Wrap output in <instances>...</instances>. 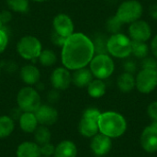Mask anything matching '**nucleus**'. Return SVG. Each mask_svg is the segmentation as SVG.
Instances as JSON below:
<instances>
[{
    "instance_id": "obj_33",
    "label": "nucleus",
    "mask_w": 157,
    "mask_h": 157,
    "mask_svg": "<svg viewBox=\"0 0 157 157\" xmlns=\"http://www.w3.org/2000/svg\"><path fill=\"white\" fill-rule=\"evenodd\" d=\"M123 69H124V72L134 75L137 71V64L133 60L129 59L123 63Z\"/></svg>"
},
{
    "instance_id": "obj_17",
    "label": "nucleus",
    "mask_w": 157,
    "mask_h": 157,
    "mask_svg": "<svg viewBox=\"0 0 157 157\" xmlns=\"http://www.w3.org/2000/svg\"><path fill=\"white\" fill-rule=\"evenodd\" d=\"M78 131L80 134L86 138L94 137L99 132L98 121L82 117L78 125Z\"/></svg>"
},
{
    "instance_id": "obj_37",
    "label": "nucleus",
    "mask_w": 157,
    "mask_h": 157,
    "mask_svg": "<svg viewBox=\"0 0 157 157\" xmlns=\"http://www.w3.org/2000/svg\"><path fill=\"white\" fill-rule=\"evenodd\" d=\"M149 15L153 19L157 20V3L150 6V7H149Z\"/></svg>"
},
{
    "instance_id": "obj_30",
    "label": "nucleus",
    "mask_w": 157,
    "mask_h": 157,
    "mask_svg": "<svg viewBox=\"0 0 157 157\" xmlns=\"http://www.w3.org/2000/svg\"><path fill=\"white\" fill-rule=\"evenodd\" d=\"M142 69H150V70H156L157 69V59L154 56H147L142 59L141 63Z\"/></svg>"
},
{
    "instance_id": "obj_28",
    "label": "nucleus",
    "mask_w": 157,
    "mask_h": 157,
    "mask_svg": "<svg viewBox=\"0 0 157 157\" xmlns=\"http://www.w3.org/2000/svg\"><path fill=\"white\" fill-rule=\"evenodd\" d=\"M123 26V23L117 17V16H112L108 18L106 21V29L111 34L120 33L121 29Z\"/></svg>"
},
{
    "instance_id": "obj_5",
    "label": "nucleus",
    "mask_w": 157,
    "mask_h": 157,
    "mask_svg": "<svg viewBox=\"0 0 157 157\" xmlns=\"http://www.w3.org/2000/svg\"><path fill=\"white\" fill-rule=\"evenodd\" d=\"M144 13L143 5L137 0H124L116 11L117 17L123 24H131L141 19Z\"/></svg>"
},
{
    "instance_id": "obj_36",
    "label": "nucleus",
    "mask_w": 157,
    "mask_h": 157,
    "mask_svg": "<svg viewBox=\"0 0 157 157\" xmlns=\"http://www.w3.org/2000/svg\"><path fill=\"white\" fill-rule=\"evenodd\" d=\"M150 48H151V52H152L154 57H155V59H157V35H155V36L152 39Z\"/></svg>"
},
{
    "instance_id": "obj_11",
    "label": "nucleus",
    "mask_w": 157,
    "mask_h": 157,
    "mask_svg": "<svg viewBox=\"0 0 157 157\" xmlns=\"http://www.w3.org/2000/svg\"><path fill=\"white\" fill-rule=\"evenodd\" d=\"M34 113L39 124L47 127L55 124L59 118L56 109L48 104H41Z\"/></svg>"
},
{
    "instance_id": "obj_4",
    "label": "nucleus",
    "mask_w": 157,
    "mask_h": 157,
    "mask_svg": "<svg viewBox=\"0 0 157 157\" xmlns=\"http://www.w3.org/2000/svg\"><path fill=\"white\" fill-rule=\"evenodd\" d=\"M89 70L96 78L105 80L114 73L115 63L109 54H96L89 63Z\"/></svg>"
},
{
    "instance_id": "obj_10",
    "label": "nucleus",
    "mask_w": 157,
    "mask_h": 157,
    "mask_svg": "<svg viewBox=\"0 0 157 157\" xmlns=\"http://www.w3.org/2000/svg\"><path fill=\"white\" fill-rule=\"evenodd\" d=\"M53 31L61 37L67 39L74 33V22L66 14H58L52 21Z\"/></svg>"
},
{
    "instance_id": "obj_38",
    "label": "nucleus",
    "mask_w": 157,
    "mask_h": 157,
    "mask_svg": "<svg viewBox=\"0 0 157 157\" xmlns=\"http://www.w3.org/2000/svg\"><path fill=\"white\" fill-rule=\"evenodd\" d=\"M0 19L2 23H6L11 19V14L7 11H3L0 13Z\"/></svg>"
},
{
    "instance_id": "obj_21",
    "label": "nucleus",
    "mask_w": 157,
    "mask_h": 157,
    "mask_svg": "<svg viewBox=\"0 0 157 157\" xmlns=\"http://www.w3.org/2000/svg\"><path fill=\"white\" fill-rule=\"evenodd\" d=\"M117 86L120 91L123 93H129L135 88V77L132 74L124 72L120 75L117 79Z\"/></svg>"
},
{
    "instance_id": "obj_34",
    "label": "nucleus",
    "mask_w": 157,
    "mask_h": 157,
    "mask_svg": "<svg viewBox=\"0 0 157 157\" xmlns=\"http://www.w3.org/2000/svg\"><path fill=\"white\" fill-rule=\"evenodd\" d=\"M8 43V36L6 34V32L1 28L0 29V53H2Z\"/></svg>"
},
{
    "instance_id": "obj_19",
    "label": "nucleus",
    "mask_w": 157,
    "mask_h": 157,
    "mask_svg": "<svg viewBox=\"0 0 157 157\" xmlns=\"http://www.w3.org/2000/svg\"><path fill=\"white\" fill-rule=\"evenodd\" d=\"M20 78L25 84L29 86H33L40 81V70L33 65L27 64L23 66L20 70Z\"/></svg>"
},
{
    "instance_id": "obj_9",
    "label": "nucleus",
    "mask_w": 157,
    "mask_h": 157,
    "mask_svg": "<svg viewBox=\"0 0 157 157\" xmlns=\"http://www.w3.org/2000/svg\"><path fill=\"white\" fill-rule=\"evenodd\" d=\"M128 33L132 40L147 42L152 37V28L147 21L139 19L129 25Z\"/></svg>"
},
{
    "instance_id": "obj_27",
    "label": "nucleus",
    "mask_w": 157,
    "mask_h": 157,
    "mask_svg": "<svg viewBox=\"0 0 157 157\" xmlns=\"http://www.w3.org/2000/svg\"><path fill=\"white\" fill-rule=\"evenodd\" d=\"M39 60L43 66H52L56 63L57 57L52 50H44L41 51L39 56Z\"/></svg>"
},
{
    "instance_id": "obj_14",
    "label": "nucleus",
    "mask_w": 157,
    "mask_h": 157,
    "mask_svg": "<svg viewBox=\"0 0 157 157\" xmlns=\"http://www.w3.org/2000/svg\"><path fill=\"white\" fill-rule=\"evenodd\" d=\"M141 145L147 153L157 152V129L152 125L147 126L141 135Z\"/></svg>"
},
{
    "instance_id": "obj_13",
    "label": "nucleus",
    "mask_w": 157,
    "mask_h": 157,
    "mask_svg": "<svg viewBox=\"0 0 157 157\" xmlns=\"http://www.w3.org/2000/svg\"><path fill=\"white\" fill-rule=\"evenodd\" d=\"M111 138L102 133H98L94 137H92L90 143L91 151L97 156H104L108 155L111 149Z\"/></svg>"
},
{
    "instance_id": "obj_32",
    "label": "nucleus",
    "mask_w": 157,
    "mask_h": 157,
    "mask_svg": "<svg viewBox=\"0 0 157 157\" xmlns=\"http://www.w3.org/2000/svg\"><path fill=\"white\" fill-rule=\"evenodd\" d=\"M100 114H101V112L99 111V109H98L96 108H88L83 112L82 117L92 119V120H95V121H98V118H99Z\"/></svg>"
},
{
    "instance_id": "obj_42",
    "label": "nucleus",
    "mask_w": 157,
    "mask_h": 157,
    "mask_svg": "<svg viewBox=\"0 0 157 157\" xmlns=\"http://www.w3.org/2000/svg\"><path fill=\"white\" fill-rule=\"evenodd\" d=\"M0 75H1V69H0Z\"/></svg>"
},
{
    "instance_id": "obj_8",
    "label": "nucleus",
    "mask_w": 157,
    "mask_h": 157,
    "mask_svg": "<svg viewBox=\"0 0 157 157\" xmlns=\"http://www.w3.org/2000/svg\"><path fill=\"white\" fill-rule=\"evenodd\" d=\"M157 86V74L155 70L142 69L136 75L135 87L140 93L149 94Z\"/></svg>"
},
{
    "instance_id": "obj_16",
    "label": "nucleus",
    "mask_w": 157,
    "mask_h": 157,
    "mask_svg": "<svg viewBox=\"0 0 157 157\" xmlns=\"http://www.w3.org/2000/svg\"><path fill=\"white\" fill-rule=\"evenodd\" d=\"M16 155L17 157H40V145L35 142H23L17 146Z\"/></svg>"
},
{
    "instance_id": "obj_26",
    "label": "nucleus",
    "mask_w": 157,
    "mask_h": 157,
    "mask_svg": "<svg viewBox=\"0 0 157 157\" xmlns=\"http://www.w3.org/2000/svg\"><path fill=\"white\" fill-rule=\"evenodd\" d=\"M92 41L95 48V54H108V49H107L108 38L104 34L97 35L95 40Z\"/></svg>"
},
{
    "instance_id": "obj_15",
    "label": "nucleus",
    "mask_w": 157,
    "mask_h": 157,
    "mask_svg": "<svg viewBox=\"0 0 157 157\" xmlns=\"http://www.w3.org/2000/svg\"><path fill=\"white\" fill-rule=\"evenodd\" d=\"M18 124L26 133H33L39 126V122L34 112H23L18 118Z\"/></svg>"
},
{
    "instance_id": "obj_23",
    "label": "nucleus",
    "mask_w": 157,
    "mask_h": 157,
    "mask_svg": "<svg viewBox=\"0 0 157 157\" xmlns=\"http://www.w3.org/2000/svg\"><path fill=\"white\" fill-rule=\"evenodd\" d=\"M14 130H15L14 119L7 115L0 116V139H4L10 136L13 133Z\"/></svg>"
},
{
    "instance_id": "obj_41",
    "label": "nucleus",
    "mask_w": 157,
    "mask_h": 157,
    "mask_svg": "<svg viewBox=\"0 0 157 157\" xmlns=\"http://www.w3.org/2000/svg\"><path fill=\"white\" fill-rule=\"evenodd\" d=\"M40 157H52V156H40Z\"/></svg>"
},
{
    "instance_id": "obj_39",
    "label": "nucleus",
    "mask_w": 157,
    "mask_h": 157,
    "mask_svg": "<svg viewBox=\"0 0 157 157\" xmlns=\"http://www.w3.org/2000/svg\"><path fill=\"white\" fill-rule=\"evenodd\" d=\"M33 1H36V2H44V1H47V0H33Z\"/></svg>"
},
{
    "instance_id": "obj_22",
    "label": "nucleus",
    "mask_w": 157,
    "mask_h": 157,
    "mask_svg": "<svg viewBox=\"0 0 157 157\" xmlns=\"http://www.w3.org/2000/svg\"><path fill=\"white\" fill-rule=\"evenodd\" d=\"M86 87H87L88 95L94 98H102L106 94V90H107V86L104 81L98 78L93 79Z\"/></svg>"
},
{
    "instance_id": "obj_40",
    "label": "nucleus",
    "mask_w": 157,
    "mask_h": 157,
    "mask_svg": "<svg viewBox=\"0 0 157 157\" xmlns=\"http://www.w3.org/2000/svg\"><path fill=\"white\" fill-rule=\"evenodd\" d=\"M2 24H3V23H2V21H1V19H0V29L2 28Z\"/></svg>"
},
{
    "instance_id": "obj_25",
    "label": "nucleus",
    "mask_w": 157,
    "mask_h": 157,
    "mask_svg": "<svg viewBox=\"0 0 157 157\" xmlns=\"http://www.w3.org/2000/svg\"><path fill=\"white\" fill-rule=\"evenodd\" d=\"M149 51L150 48L146 42L132 40V54L134 57L138 59H144L148 56Z\"/></svg>"
},
{
    "instance_id": "obj_31",
    "label": "nucleus",
    "mask_w": 157,
    "mask_h": 157,
    "mask_svg": "<svg viewBox=\"0 0 157 157\" xmlns=\"http://www.w3.org/2000/svg\"><path fill=\"white\" fill-rule=\"evenodd\" d=\"M41 156H52L54 155L55 146L52 143H48L40 146Z\"/></svg>"
},
{
    "instance_id": "obj_12",
    "label": "nucleus",
    "mask_w": 157,
    "mask_h": 157,
    "mask_svg": "<svg viewBox=\"0 0 157 157\" xmlns=\"http://www.w3.org/2000/svg\"><path fill=\"white\" fill-rule=\"evenodd\" d=\"M51 83L55 89L65 90L72 83V75L65 67H58L51 75Z\"/></svg>"
},
{
    "instance_id": "obj_24",
    "label": "nucleus",
    "mask_w": 157,
    "mask_h": 157,
    "mask_svg": "<svg viewBox=\"0 0 157 157\" xmlns=\"http://www.w3.org/2000/svg\"><path fill=\"white\" fill-rule=\"evenodd\" d=\"M33 135H34V142L40 146L51 143L52 132L47 126H43V125L38 126V128L33 132Z\"/></svg>"
},
{
    "instance_id": "obj_18",
    "label": "nucleus",
    "mask_w": 157,
    "mask_h": 157,
    "mask_svg": "<svg viewBox=\"0 0 157 157\" xmlns=\"http://www.w3.org/2000/svg\"><path fill=\"white\" fill-rule=\"evenodd\" d=\"M77 147L75 144L70 140L60 142L55 146L53 157H76Z\"/></svg>"
},
{
    "instance_id": "obj_3",
    "label": "nucleus",
    "mask_w": 157,
    "mask_h": 157,
    "mask_svg": "<svg viewBox=\"0 0 157 157\" xmlns=\"http://www.w3.org/2000/svg\"><path fill=\"white\" fill-rule=\"evenodd\" d=\"M108 54L118 59H126L132 54V40L123 33L111 34L107 42Z\"/></svg>"
},
{
    "instance_id": "obj_43",
    "label": "nucleus",
    "mask_w": 157,
    "mask_h": 157,
    "mask_svg": "<svg viewBox=\"0 0 157 157\" xmlns=\"http://www.w3.org/2000/svg\"><path fill=\"white\" fill-rule=\"evenodd\" d=\"M155 71H156V74H157V69H156V70H155Z\"/></svg>"
},
{
    "instance_id": "obj_1",
    "label": "nucleus",
    "mask_w": 157,
    "mask_h": 157,
    "mask_svg": "<svg viewBox=\"0 0 157 157\" xmlns=\"http://www.w3.org/2000/svg\"><path fill=\"white\" fill-rule=\"evenodd\" d=\"M95 56V48L90 38L83 33H73L63 45L62 62L68 70L87 66Z\"/></svg>"
},
{
    "instance_id": "obj_7",
    "label": "nucleus",
    "mask_w": 157,
    "mask_h": 157,
    "mask_svg": "<svg viewBox=\"0 0 157 157\" xmlns=\"http://www.w3.org/2000/svg\"><path fill=\"white\" fill-rule=\"evenodd\" d=\"M17 50L22 58L26 60H32L40 56L42 47L40 41L36 37L24 36L17 42Z\"/></svg>"
},
{
    "instance_id": "obj_35",
    "label": "nucleus",
    "mask_w": 157,
    "mask_h": 157,
    "mask_svg": "<svg viewBox=\"0 0 157 157\" xmlns=\"http://www.w3.org/2000/svg\"><path fill=\"white\" fill-rule=\"evenodd\" d=\"M147 113H148V116H149L154 121H157V101L152 102V103L148 106Z\"/></svg>"
},
{
    "instance_id": "obj_2",
    "label": "nucleus",
    "mask_w": 157,
    "mask_h": 157,
    "mask_svg": "<svg viewBox=\"0 0 157 157\" xmlns=\"http://www.w3.org/2000/svg\"><path fill=\"white\" fill-rule=\"evenodd\" d=\"M98 124L99 132L111 139L121 137L124 134L127 129V122L124 117L115 111H106L101 113Z\"/></svg>"
},
{
    "instance_id": "obj_20",
    "label": "nucleus",
    "mask_w": 157,
    "mask_h": 157,
    "mask_svg": "<svg viewBox=\"0 0 157 157\" xmlns=\"http://www.w3.org/2000/svg\"><path fill=\"white\" fill-rule=\"evenodd\" d=\"M93 80V75L91 71L86 67L75 70L72 75V83L77 87H85L89 85Z\"/></svg>"
},
{
    "instance_id": "obj_6",
    "label": "nucleus",
    "mask_w": 157,
    "mask_h": 157,
    "mask_svg": "<svg viewBox=\"0 0 157 157\" xmlns=\"http://www.w3.org/2000/svg\"><path fill=\"white\" fill-rule=\"evenodd\" d=\"M17 103L23 112H35L41 105L39 92L31 86L21 88L17 96Z\"/></svg>"
},
{
    "instance_id": "obj_29",
    "label": "nucleus",
    "mask_w": 157,
    "mask_h": 157,
    "mask_svg": "<svg viewBox=\"0 0 157 157\" xmlns=\"http://www.w3.org/2000/svg\"><path fill=\"white\" fill-rule=\"evenodd\" d=\"M6 4L15 12L23 13L29 9V0H6Z\"/></svg>"
}]
</instances>
